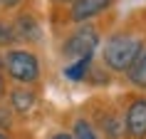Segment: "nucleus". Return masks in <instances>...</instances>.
I'll list each match as a JSON object with an SVG mask.
<instances>
[{"mask_svg":"<svg viewBox=\"0 0 146 139\" xmlns=\"http://www.w3.org/2000/svg\"><path fill=\"white\" fill-rule=\"evenodd\" d=\"M144 37L131 30H119L109 35L102 47V65L111 72H129L131 65L144 52Z\"/></svg>","mask_w":146,"mask_h":139,"instance_id":"f257e3e1","label":"nucleus"},{"mask_svg":"<svg viewBox=\"0 0 146 139\" xmlns=\"http://www.w3.org/2000/svg\"><path fill=\"white\" fill-rule=\"evenodd\" d=\"M97 47H99V30L89 23H82L64 37L60 50L62 57H67V60H87L94 55Z\"/></svg>","mask_w":146,"mask_h":139,"instance_id":"f03ea898","label":"nucleus"},{"mask_svg":"<svg viewBox=\"0 0 146 139\" xmlns=\"http://www.w3.org/2000/svg\"><path fill=\"white\" fill-rule=\"evenodd\" d=\"M5 75L20 85H30L40 77V60L30 50H8L5 52Z\"/></svg>","mask_w":146,"mask_h":139,"instance_id":"7ed1b4c3","label":"nucleus"},{"mask_svg":"<svg viewBox=\"0 0 146 139\" xmlns=\"http://www.w3.org/2000/svg\"><path fill=\"white\" fill-rule=\"evenodd\" d=\"M124 124L131 139H146V97H136L126 107Z\"/></svg>","mask_w":146,"mask_h":139,"instance_id":"20e7f679","label":"nucleus"},{"mask_svg":"<svg viewBox=\"0 0 146 139\" xmlns=\"http://www.w3.org/2000/svg\"><path fill=\"white\" fill-rule=\"evenodd\" d=\"M111 5H114V0H77V3H72L69 20L82 25L87 20H92V17L102 15V13H107Z\"/></svg>","mask_w":146,"mask_h":139,"instance_id":"39448f33","label":"nucleus"},{"mask_svg":"<svg viewBox=\"0 0 146 139\" xmlns=\"http://www.w3.org/2000/svg\"><path fill=\"white\" fill-rule=\"evenodd\" d=\"M13 32H15V40H23L25 45H32V42L42 40V27L30 13H20L13 20Z\"/></svg>","mask_w":146,"mask_h":139,"instance_id":"423d86ee","label":"nucleus"},{"mask_svg":"<svg viewBox=\"0 0 146 139\" xmlns=\"http://www.w3.org/2000/svg\"><path fill=\"white\" fill-rule=\"evenodd\" d=\"M35 102H37V97H35V92H32L30 87H15V90H10V109L13 112H17V114H27V112H32L35 109Z\"/></svg>","mask_w":146,"mask_h":139,"instance_id":"0eeeda50","label":"nucleus"},{"mask_svg":"<svg viewBox=\"0 0 146 139\" xmlns=\"http://www.w3.org/2000/svg\"><path fill=\"white\" fill-rule=\"evenodd\" d=\"M99 127L104 129V134H107L109 139H119L124 132H126V124H124L119 117H114L111 112H107V114L99 117Z\"/></svg>","mask_w":146,"mask_h":139,"instance_id":"6e6552de","label":"nucleus"},{"mask_svg":"<svg viewBox=\"0 0 146 139\" xmlns=\"http://www.w3.org/2000/svg\"><path fill=\"white\" fill-rule=\"evenodd\" d=\"M126 80H129L134 87H139V90H146V50L141 52V57L131 65V70L126 72Z\"/></svg>","mask_w":146,"mask_h":139,"instance_id":"1a4fd4ad","label":"nucleus"},{"mask_svg":"<svg viewBox=\"0 0 146 139\" xmlns=\"http://www.w3.org/2000/svg\"><path fill=\"white\" fill-rule=\"evenodd\" d=\"M89 72H92V57H87V60H74L69 67H64V77H69L72 82H82V80L89 77Z\"/></svg>","mask_w":146,"mask_h":139,"instance_id":"9d476101","label":"nucleus"},{"mask_svg":"<svg viewBox=\"0 0 146 139\" xmlns=\"http://www.w3.org/2000/svg\"><path fill=\"white\" fill-rule=\"evenodd\" d=\"M72 134H74V139H102L99 129H97L89 119H77L74 127H72Z\"/></svg>","mask_w":146,"mask_h":139,"instance_id":"9b49d317","label":"nucleus"},{"mask_svg":"<svg viewBox=\"0 0 146 139\" xmlns=\"http://www.w3.org/2000/svg\"><path fill=\"white\" fill-rule=\"evenodd\" d=\"M13 42H15V32H13V25L0 23V47L13 45Z\"/></svg>","mask_w":146,"mask_h":139,"instance_id":"f8f14e48","label":"nucleus"},{"mask_svg":"<svg viewBox=\"0 0 146 139\" xmlns=\"http://www.w3.org/2000/svg\"><path fill=\"white\" fill-rule=\"evenodd\" d=\"M10 112H13V109L0 107V127H8V124H10Z\"/></svg>","mask_w":146,"mask_h":139,"instance_id":"ddd939ff","label":"nucleus"},{"mask_svg":"<svg viewBox=\"0 0 146 139\" xmlns=\"http://www.w3.org/2000/svg\"><path fill=\"white\" fill-rule=\"evenodd\" d=\"M23 0H0V8H5V10H13V8H17Z\"/></svg>","mask_w":146,"mask_h":139,"instance_id":"4468645a","label":"nucleus"},{"mask_svg":"<svg viewBox=\"0 0 146 139\" xmlns=\"http://www.w3.org/2000/svg\"><path fill=\"white\" fill-rule=\"evenodd\" d=\"M50 139H74V134H67V132H57V134H52Z\"/></svg>","mask_w":146,"mask_h":139,"instance_id":"2eb2a0df","label":"nucleus"},{"mask_svg":"<svg viewBox=\"0 0 146 139\" xmlns=\"http://www.w3.org/2000/svg\"><path fill=\"white\" fill-rule=\"evenodd\" d=\"M5 90H8V87H5V77H3V72H0V97H5Z\"/></svg>","mask_w":146,"mask_h":139,"instance_id":"dca6fc26","label":"nucleus"},{"mask_svg":"<svg viewBox=\"0 0 146 139\" xmlns=\"http://www.w3.org/2000/svg\"><path fill=\"white\" fill-rule=\"evenodd\" d=\"M54 3H77V0H54Z\"/></svg>","mask_w":146,"mask_h":139,"instance_id":"f3484780","label":"nucleus"},{"mask_svg":"<svg viewBox=\"0 0 146 139\" xmlns=\"http://www.w3.org/2000/svg\"><path fill=\"white\" fill-rule=\"evenodd\" d=\"M0 139H8V137H5V134H3V132H0Z\"/></svg>","mask_w":146,"mask_h":139,"instance_id":"a211bd4d","label":"nucleus"}]
</instances>
